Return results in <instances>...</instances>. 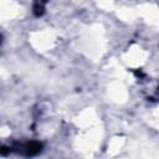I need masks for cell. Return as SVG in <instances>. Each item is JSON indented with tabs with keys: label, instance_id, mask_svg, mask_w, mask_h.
Listing matches in <instances>:
<instances>
[{
	"label": "cell",
	"instance_id": "4",
	"mask_svg": "<svg viewBox=\"0 0 159 159\" xmlns=\"http://www.w3.org/2000/svg\"><path fill=\"white\" fill-rule=\"evenodd\" d=\"M0 42H1V36H0Z\"/></svg>",
	"mask_w": 159,
	"mask_h": 159
},
{
	"label": "cell",
	"instance_id": "3",
	"mask_svg": "<svg viewBox=\"0 0 159 159\" xmlns=\"http://www.w3.org/2000/svg\"><path fill=\"white\" fill-rule=\"evenodd\" d=\"M7 153H10V148L9 147H0V154L5 155Z\"/></svg>",
	"mask_w": 159,
	"mask_h": 159
},
{
	"label": "cell",
	"instance_id": "2",
	"mask_svg": "<svg viewBox=\"0 0 159 159\" xmlns=\"http://www.w3.org/2000/svg\"><path fill=\"white\" fill-rule=\"evenodd\" d=\"M43 10H45V7H43L42 4H40V2H36V4H35V6H34V14H35L36 16L42 15V14H43Z\"/></svg>",
	"mask_w": 159,
	"mask_h": 159
},
{
	"label": "cell",
	"instance_id": "1",
	"mask_svg": "<svg viewBox=\"0 0 159 159\" xmlns=\"http://www.w3.org/2000/svg\"><path fill=\"white\" fill-rule=\"evenodd\" d=\"M41 148H42L41 143H39V142H30V143H26L24 145V153L27 157H34V155H36V154H39L41 152Z\"/></svg>",
	"mask_w": 159,
	"mask_h": 159
}]
</instances>
